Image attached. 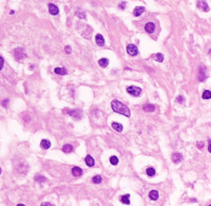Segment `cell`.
I'll return each mask as SVG.
<instances>
[{"label": "cell", "instance_id": "obj_1", "mask_svg": "<svg viewBox=\"0 0 211 206\" xmlns=\"http://www.w3.org/2000/svg\"><path fill=\"white\" fill-rule=\"evenodd\" d=\"M111 107H112V109H113V111H115V112L123 114L125 116H127V117H130V116H131V112H130L128 107L125 106L123 103H120L117 100H114L113 102H112Z\"/></svg>", "mask_w": 211, "mask_h": 206}, {"label": "cell", "instance_id": "obj_2", "mask_svg": "<svg viewBox=\"0 0 211 206\" xmlns=\"http://www.w3.org/2000/svg\"><path fill=\"white\" fill-rule=\"evenodd\" d=\"M127 91L129 94H131L133 96H140L141 93V89L138 87H135V86H130L127 88Z\"/></svg>", "mask_w": 211, "mask_h": 206}, {"label": "cell", "instance_id": "obj_3", "mask_svg": "<svg viewBox=\"0 0 211 206\" xmlns=\"http://www.w3.org/2000/svg\"><path fill=\"white\" fill-rule=\"evenodd\" d=\"M127 52H128L129 55H131V56H136L137 53H138L137 47L135 46V44H129V46L127 47Z\"/></svg>", "mask_w": 211, "mask_h": 206}, {"label": "cell", "instance_id": "obj_4", "mask_svg": "<svg viewBox=\"0 0 211 206\" xmlns=\"http://www.w3.org/2000/svg\"><path fill=\"white\" fill-rule=\"evenodd\" d=\"M49 12H50L52 15H57L58 13H59V8H58L55 4L50 3L49 4Z\"/></svg>", "mask_w": 211, "mask_h": 206}, {"label": "cell", "instance_id": "obj_5", "mask_svg": "<svg viewBox=\"0 0 211 206\" xmlns=\"http://www.w3.org/2000/svg\"><path fill=\"white\" fill-rule=\"evenodd\" d=\"M155 30V25L153 22H148V23L145 25V31L147 33H153Z\"/></svg>", "mask_w": 211, "mask_h": 206}, {"label": "cell", "instance_id": "obj_6", "mask_svg": "<svg viewBox=\"0 0 211 206\" xmlns=\"http://www.w3.org/2000/svg\"><path fill=\"white\" fill-rule=\"evenodd\" d=\"M14 54H15L16 59H18V60H20L22 57H24V56H25V54L23 53V50H22V49H17V50H15Z\"/></svg>", "mask_w": 211, "mask_h": 206}, {"label": "cell", "instance_id": "obj_7", "mask_svg": "<svg viewBox=\"0 0 211 206\" xmlns=\"http://www.w3.org/2000/svg\"><path fill=\"white\" fill-rule=\"evenodd\" d=\"M145 12V7L143 6H136L135 8H134V11H133V14H134V16H140V15H141L142 13Z\"/></svg>", "mask_w": 211, "mask_h": 206}, {"label": "cell", "instance_id": "obj_8", "mask_svg": "<svg viewBox=\"0 0 211 206\" xmlns=\"http://www.w3.org/2000/svg\"><path fill=\"white\" fill-rule=\"evenodd\" d=\"M95 40H96V43L99 47H102L105 44V39H104V37H102V35H100V34H97L96 35Z\"/></svg>", "mask_w": 211, "mask_h": 206}, {"label": "cell", "instance_id": "obj_9", "mask_svg": "<svg viewBox=\"0 0 211 206\" xmlns=\"http://www.w3.org/2000/svg\"><path fill=\"white\" fill-rule=\"evenodd\" d=\"M158 197H159V195H158V191L157 190H151L149 192V198L152 201H156V200L158 199Z\"/></svg>", "mask_w": 211, "mask_h": 206}, {"label": "cell", "instance_id": "obj_10", "mask_svg": "<svg viewBox=\"0 0 211 206\" xmlns=\"http://www.w3.org/2000/svg\"><path fill=\"white\" fill-rule=\"evenodd\" d=\"M197 6H199L200 8H202L203 11H205V12H208L209 11L208 4L206 3L205 1H199V2H197Z\"/></svg>", "mask_w": 211, "mask_h": 206}, {"label": "cell", "instance_id": "obj_11", "mask_svg": "<svg viewBox=\"0 0 211 206\" xmlns=\"http://www.w3.org/2000/svg\"><path fill=\"white\" fill-rule=\"evenodd\" d=\"M112 128H113L114 130L118 131V132H122V131H123V129H124V127H123V125H122V124L116 123V122H113V123H112Z\"/></svg>", "mask_w": 211, "mask_h": 206}, {"label": "cell", "instance_id": "obj_12", "mask_svg": "<svg viewBox=\"0 0 211 206\" xmlns=\"http://www.w3.org/2000/svg\"><path fill=\"white\" fill-rule=\"evenodd\" d=\"M72 174H73L74 177H80L82 174V169L79 167H74L72 169Z\"/></svg>", "mask_w": 211, "mask_h": 206}, {"label": "cell", "instance_id": "obj_13", "mask_svg": "<svg viewBox=\"0 0 211 206\" xmlns=\"http://www.w3.org/2000/svg\"><path fill=\"white\" fill-rule=\"evenodd\" d=\"M183 160V155L181 153H173L172 154V161L174 163H179Z\"/></svg>", "mask_w": 211, "mask_h": 206}, {"label": "cell", "instance_id": "obj_14", "mask_svg": "<svg viewBox=\"0 0 211 206\" xmlns=\"http://www.w3.org/2000/svg\"><path fill=\"white\" fill-rule=\"evenodd\" d=\"M40 146H41L42 149H49L51 147V142L48 140H42L41 143H40Z\"/></svg>", "mask_w": 211, "mask_h": 206}, {"label": "cell", "instance_id": "obj_15", "mask_svg": "<svg viewBox=\"0 0 211 206\" xmlns=\"http://www.w3.org/2000/svg\"><path fill=\"white\" fill-rule=\"evenodd\" d=\"M86 164L88 165L89 167H93V166H94L95 162H94V159L92 158L91 155H87V156H86Z\"/></svg>", "mask_w": 211, "mask_h": 206}, {"label": "cell", "instance_id": "obj_16", "mask_svg": "<svg viewBox=\"0 0 211 206\" xmlns=\"http://www.w3.org/2000/svg\"><path fill=\"white\" fill-rule=\"evenodd\" d=\"M143 110H145L146 112H153V111L155 110V106L151 105V104H148L146 106H143Z\"/></svg>", "mask_w": 211, "mask_h": 206}, {"label": "cell", "instance_id": "obj_17", "mask_svg": "<svg viewBox=\"0 0 211 206\" xmlns=\"http://www.w3.org/2000/svg\"><path fill=\"white\" fill-rule=\"evenodd\" d=\"M130 195H125V196H123L122 198H120V202H122L123 204H127V205H129L130 204Z\"/></svg>", "mask_w": 211, "mask_h": 206}, {"label": "cell", "instance_id": "obj_18", "mask_svg": "<svg viewBox=\"0 0 211 206\" xmlns=\"http://www.w3.org/2000/svg\"><path fill=\"white\" fill-rule=\"evenodd\" d=\"M62 151H64L65 153H70V152L73 151V146L67 144V145H65L64 147H62Z\"/></svg>", "mask_w": 211, "mask_h": 206}, {"label": "cell", "instance_id": "obj_19", "mask_svg": "<svg viewBox=\"0 0 211 206\" xmlns=\"http://www.w3.org/2000/svg\"><path fill=\"white\" fill-rule=\"evenodd\" d=\"M98 64H99V66L101 67V68H106V67L109 65V60H108L107 58H101V59L98 61Z\"/></svg>", "mask_w": 211, "mask_h": 206}, {"label": "cell", "instance_id": "obj_20", "mask_svg": "<svg viewBox=\"0 0 211 206\" xmlns=\"http://www.w3.org/2000/svg\"><path fill=\"white\" fill-rule=\"evenodd\" d=\"M206 78V76H205V68H203V67H201V69H200V76H199V79L201 80V82H203V80Z\"/></svg>", "mask_w": 211, "mask_h": 206}, {"label": "cell", "instance_id": "obj_21", "mask_svg": "<svg viewBox=\"0 0 211 206\" xmlns=\"http://www.w3.org/2000/svg\"><path fill=\"white\" fill-rule=\"evenodd\" d=\"M55 73L58 75H65V74H67V70L65 68H56Z\"/></svg>", "mask_w": 211, "mask_h": 206}, {"label": "cell", "instance_id": "obj_22", "mask_svg": "<svg viewBox=\"0 0 211 206\" xmlns=\"http://www.w3.org/2000/svg\"><path fill=\"white\" fill-rule=\"evenodd\" d=\"M202 97H203L204 100H209V98H211V91L205 90L204 93H203V95H202Z\"/></svg>", "mask_w": 211, "mask_h": 206}, {"label": "cell", "instance_id": "obj_23", "mask_svg": "<svg viewBox=\"0 0 211 206\" xmlns=\"http://www.w3.org/2000/svg\"><path fill=\"white\" fill-rule=\"evenodd\" d=\"M146 172H147V174H148L149 177H153V176H155V170H154V168H152V167L147 168Z\"/></svg>", "mask_w": 211, "mask_h": 206}, {"label": "cell", "instance_id": "obj_24", "mask_svg": "<svg viewBox=\"0 0 211 206\" xmlns=\"http://www.w3.org/2000/svg\"><path fill=\"white\" fill-rule=\"evenodd\" d=\"M110 163L112 165H117L118 164V158H117V156H115V155L111 156V158H110Z\"/></svg>", "mask_w": 211, "mask_h": 206}, {"label": "cell", "instance_id": "obj_25", "mask_svg": "<svg viewBox=\"0 0 211 206\" xmlns=\"http://www.w3.org/2000/svg\"><path fill=\"white\" fill-rule=\"evenodd\" d=\"M92 182L95 183V184H99V183H101V177H100V176H95V177H93Z\"/></svg>", "mask_w": 211, "mask_h": 206}, {"label": "cell", "instance_id": "obj_26", "mask_svg": "<svg viewBox=\"0 0 211 206\" xmlns=\"http://www.w3.org/2000/svg\"><path fill=\"white\" fill-rule=\"evenodd\" d=\"M155 59L157 60L158 62H161L164 60V55L163 54H160V53H157V54L155 55Z\"/></svg>", "mask_w": 211, "mask_h": 206}, {"label": "cell", "instance_id": "obj_27", "mask_svg": "<svg viewBox=\"0 0 211 206\" xmlns=\"http://www.w3.org/2000/svg\"><path fill=\"white\" fill-rule=\"evenodd\" d=\"M35 180L37 181V182H43V181H46V178H43L41 176H36L35 177Z\"/></svg>", "mask_w": 211, "mask_h": 206}, {"label": "cell", "instance_id": "obj_28", "mask_svg": "<svg viewBox=\"0 0 211 206\" xmlns=\"http://www.w3.org/2000/svg\"><path fill=\"white\" fill-rule=\"evenodd\" d=\"M177 102L179 103V104H183V103H184V97L183 96H178L177 97Z\"/></svg>", "mask_w": 211, "mask_h": 206}, {"label": "cell", "instance_id": "obj_29", "mask_svg": "<svg viewBox=\"0 0 211 206\" xmlns=\"http://www.w3.org/2000/svg\"><path fill=\"white\" fill-rule=\"evenodd\" d=\"M65 51H66V53H71V47H69V46H67L66 47V49H65Z\"/></svg>", "mask_w": 211, "mask_h": 206}, {"label": "cell", "instance_id": "obj_30", "mask_svg": "<svg viewBox=\"0 0 211 206\" xmlns=\"http://www.w3.org/2000/svg\"><path fill=\"white\" fill-rule=\"evenodd\" d=\"M197 147H199L200 149L203 148V147H204V143L203 142H199V143H197Z\"/></svg>", "mask_w": 211, "mask_h": 206}, {"label": "cell", "instance_id": "obj_31", "mask_svg": "<svg viewBox=\"0 0 211 206\" xmlns=\"http://www.w3.org/2000/svg\"><path fill=\"white\" fill-rule=\"evenodd\" d=\"M40 206H53L51 203H49V202H43Z\"/></svg>", "mask_w": 211, "mask_h": 206}, {"label": "cell", "instance_id": "obj_32", "mask_svg": "<svg viewBox=\"0 0 211 206\" xmlns=\"http://www.w3.org/2000/svg\"><path fill=\"white\" fill-rule=\"evenodd\" d=\"M208 150L211 153V140H208Z\"/></svg>", "mask_w": 211, "mask_h": 206}, {"label": "cell", "instance_id": "obj_33", "mask_svg": "<svg viewBox=\"0 0 211 206\" xmlns=\"http://www.w3.org/2000/svg\"><path fill=\"white\" fill-rule=\"evenodd\" d=\"M77 16H78V17H80V18H84L83 13H81V12H78V13H77Z\"/></svg>", "mask_w": 211, "mask_h": 206}, {"label": "cell", "instance_id": "obj_34", "mask_svg": "<svg viewBox=\"0 0 211 206\" xmlns=\"http://www.w3.org/2000/svg\"><path fill=\"white\" fill-rule=\"evenodd\" d=\"M3 65H4V60H3V57H1V66H0V70L3 69Z\"/></svg>", "mask_w": 211, "mask_h": 206}, {"label": "cell", "instance_id": "obj_35", "mask_svg": "<svg viewBox=\"0 0 211 206\" xmlns=\"http://www.w3.org/2000/svg\"><path fill=\"white\" fill-rule=\"evenodd\" d=\"M125 5H126V2H122L119 4V7L120 8H125Z\"/></svg>", "mask_w": 211, "mask_h": 206}, {"label": "cell", "instance_id": "obj_36", "mask_svg": "<svg viewBox=\"0 0 211 206\" xmlns=\"http://www.w3.org/2000/svg\"><path fill=\"white\" fill-rule=\"evenodd\" d=\"M8 103V100H5V101H3L2 102V105H3V107H6V104Z\"/></svg>", "mask_w": 211, "mask_h": 206}, {"label": "cell", "instance_id": "obj_37", "mask_svg": "<svg viewBox=\"0 0 211 206\" xmlns=\"http://www.w3.org/2000/svg\"><path fill=\"white\" fill-rule=\"evenodd\" d=\"M17 206H25V205H24V204H18Z\"/></svg>", "mask_w": 211, "mask_h": 206}, {"label": "cell", "instance_id": "obj_38", "mask_svg": "<svg viewBox=\"0 0 211 206\" xmlns=\"http://www.w3.org/2000/svg\"><path fill=\"white\" fill-rule=\"evenodd\" d=\"M209 53H210V54H211V50H209Z\"/></svg>", "mask_w": 211, "mask_h": 206}, {"label": "cell", "instance_id": "obj_39", "mask_svg": "<svg viewBox=\"0 0 211 206\" xmlns=\"http://www.w3.org/2000/svg\"><path fill=\"white\" fill-rule=\"evenodd\" d=\"M209 206H211V205H209Z\"/></svg>", "mask_w": 211, "mask_h": 206}]
</instances>
